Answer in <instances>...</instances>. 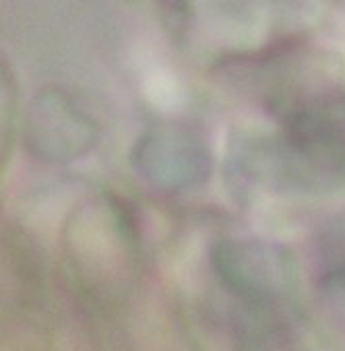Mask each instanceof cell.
<instances>
[{
  "mask_svg": "<svg viewBox=\"0 0 345 351\" xmlns=\"http://www.w3.org/2000/svg\"><path fill=\"white\" fill-rule=\"evenodd\" d=\"M271 161L275 186L345 182V91L289 108L281 138L271 141Z\"/></svg>",
  "mask_w": 345,
  "mask_h": 351,
  "instance_id": "obj_1",
  "label": "cell"
},
{
  "mask_svg": "<svg viewBox=\"0 0 345 351\" xmlns=\"http://www.w3.org/2000/svg\"><path fill=\"white\" fill-rule=\"evenodd\" d=\"M132 167L157 191L185 193L203 186L213 157L203 134L191 124L163 122L145 130L132 147Z\"/></svg>",
  "mask_w": 345,
  "mask_h": 351,
  "instance_id": "obj_2",
  "label": "cell"
},
{
  "mask_svg": "<svg viewBox=\"0 0 345 351\" xmlns=\"http://www.w3.org/2000/svg\"><path fill=\"white\" fill-rule=\"evenodd\" d=\"M213 267L232 293L257 308L279 304L296 283L289 252L261 240H222L213 248Z\"/></svg>",
  "mask_w": 345,
  "mask_h": 351,
  "instance_id": "obj_3",
  "label": "cell"
},
{
  "mask_svg": "<svg viewBox=\"0 0 345 351\" xmlns=\"http://www.w3.org/2000/svg\"><path fill=\"white\" fill-rule=\"evenodd\" d=\"M23 141L46 163H73L99 141L97 122L62 89L40 91L25 112Z\"/></svg>",
  "mask_w": 345,
  "mask_h": 351,
  "instance_id": "obj_4",
  "label": "cell"
},
{
  "mask_svg": "<svg viewBox=\"0 0 345 351\" xmlns=\"http://www.w3.org/2000/svg\"><path fill=\"white\" fill-rule=\"evenodd\" d=\"M3 165L5 159L11 153L13 147V134H15V118H17V85L11 69L3 60Z\"/></svg>",
  "mask_w": 345,
  "mask_h": 351,
  "instance_id": "obj_5",
  "label": "cell"
},
{
  "mask_svg": "<svg viewBox=\"0 0 345 351\" xmlns=\"http://www.w3.org/2000/svg\"><path fill=\"white\" fill-rule=\"evenodd\" d=\"M320 289L326 295V300L345 316V265L331 271L320 281Z\"/></svg>",
  "mask_w": 345,
  "mask_h": 351,
  "instance_id": "obj_6",
  "label": "cell"
},
{
  "mask_svg": "<svg viewBox=\"0 0 345 351\" xmlns=\"http://www.w3.org/2000/svg\"><path fill=\"white\" fill-rule=\"evenodd\" d=\"M163 9H165V21H169V34L176 36L178 40L187 32V13L191 9L187 3H165Z\"/></svg>",
  "mask_w": 345,
  "mask_h": 351,
  "instance_id": "obj_7",
  "label": "cell"
}]
</instances>
